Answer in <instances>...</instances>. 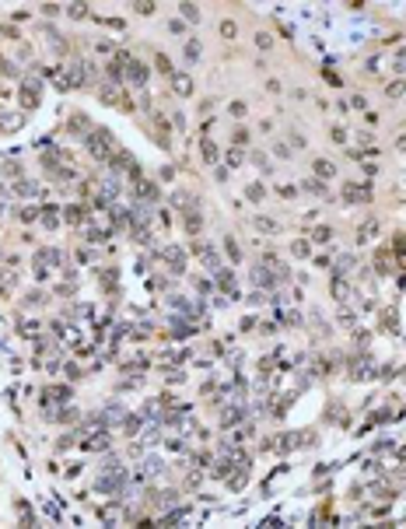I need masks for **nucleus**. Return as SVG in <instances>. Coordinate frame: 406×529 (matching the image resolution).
<instances>
[{
	"mask_svg": "<svg viewBox=\"0 0 406 529\" xmlns=\"http://www.w3.org/2000/svg\"><path fill=\"white\" fill-rule=\"evenodd\" d=\"M315 168H319V175H322V179H329V175H333V165H329V162H319Z\"/></svg>",
	"mask_w": 406,
	"mask_h": 529,
	"instance_id": "obj_1",
	"label": "nucleus"
},
{
	"mask_svg": "<svg viewBox=\"0 0 406 529\" xmlns=\"http://www.w3.org/2000/svg\"><path fill=\"white\" fill-rule=\"evenodd\" d=\"M175 84H179L182 95H189V78H175Z\"/></svg>",
	"mask_w": 406,
	"mask_h": 529,
	"instance_id": "obj_2",
	"label": "nucleus"
},
{
	"mask_svg": "<svg viewBox=\"0 0 406 529\" xmlns=\"http://www.w3.org/2000/svg\"><path fill=\"white\" fill-rule=\"evenodd\" d=\"M137 11H147V14H151V11H154V4H151V0H137Z\"/></svg>",
	"mask_w": 406,
	"mask_h": 529,
	"instance_id": "obj_3",
	"label": "nucleus"
}]
</instances>
